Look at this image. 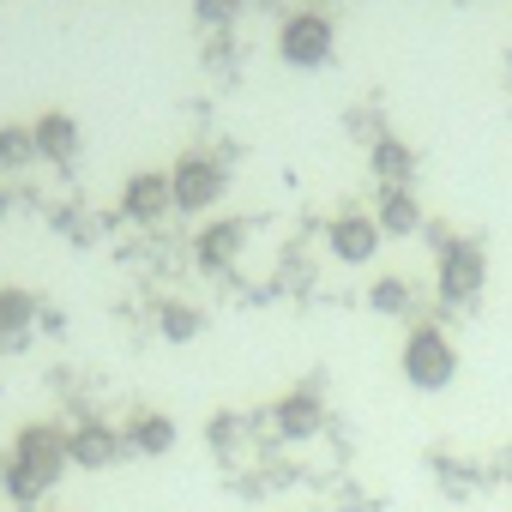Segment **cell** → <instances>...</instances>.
Wrapping results in <instances>:
<instances>
[{
	"label": "cell",
	"mask_w": 512,
	"mask_h": 512,
	"mask_svg": "<svg viewBox=\"0 0 512 512\" xmlns=\"http://www.w3.org/2000/svg\"><path fill=\"white\" fill-rule=\"evenodd\" d=\"M31 139H37V157L43 163H79V151H85V133H79V121L67 115V109H43L37 121H31Z\"/></svg>",
	"instance_id": "obj_11"
},
{
	"label": "cell",
	"mask_w": 512,
	"mask_h": 512,
	"mask_svg": "<svg viewBox=\"0 0 512 512\" xmlns=\"http://www.w3.org/2000/svg\"><path fill=\"white\" fill-rule=\"evenodd\" d=\"M223 193H229V169H223L217 157H205V151L175 157V169H169V199H175V211L205 217V211L223 205Z\"/></svg>",
	"instance_id": "obj_5"
},
{
	"label": "cell",
	"mask_w": 512,
	"mask_h": 512,
	"mask_svg": "<svg viewBox=\"0 0 512 512\" xmlns=\"http://www.w3.org/2000/svg\"><path fill=\"white\" fill-rule=\"evenodd\" d=\"M169 211H175V199H169V175L139 169V175L121 181V217H127V223H163Z\"/></svg>",
	"instance_id": "obj_10"
},
{
	"label": "cell",
	"mask_w": 512,
	"mask_h": 512,
	"mask_svg": "<svg viewBox=\"0 0 512 512\" xmlns=\"http://www.w3.org/2000/svg\"><path fill=\"white\" fill-rule=\"evenodd\" d=\"M374 223H380V235L392 241V235H416L428 217H422V199H416V187H380V205H374Z\"/></svg>",
	"instance_id": "obj_13"
},
{
	"label": "cell",
	"mask_w": 512,
	"mask_h": 512,
	"mask_svg": "<svg viewBox=\"0 0 512 512\" xmlns=\"http://www.w3.org/2000/svg\"><path fill=\"white\" fill-rule=\"evenodd\" d=\"M368 169L380 175V187H410V181H416V151H410L404 139H380V145L368 151Z\"/></svg>",
	"instance_id": "obj_14"
},
{
	"label": "cell",
	"mask_w": 512,
	"mask_h": 512,
	"mask_svg": "<svg viewBox=\"0 0 512 512\" xmlns=\"http://www.w3.org/2000/svg\"><path fill=\"white\" fill-rule=\"evenodd\" d=\"M31 326H37V296L31 290H0V344H19V338H31Z\"/></svg>",
	"instance_id": "obj_15"
},
{
	"label": "cell",
	"mask_w": 512,
	"mask_h": 512,
	"mask_svg": "<svg viewBox=\"0 0 512 512\" xmlns=\"http://www.w3.org/2000/svg\"><path fill=\"white\" fill-rule=\"evenodd\" d=\"M326 247H332L338 266H368L374 253L386 247V235H380L374 211H350V217H338V223L326 229Z\"/></svg>",
	"instance_id": "obj_8"
},
{
	"label": "cell",
	"mask_w": 512,
	"mask_h": 512,
	"mask_svg": "<svg viewBox=\"0 0 512 512\" xmlns=\"http://www.w3.org/2000/svg\"><path fill=\"white\" fill-rule=\"evenodd\" d=\"M247 253V223L241 217H211L199 235H193V260H199V272H229L235 260Z\"/></svg>",
	"instance_id": "obj_7"
},
{
	"label": "cell",
	"mask_w": 512,
	"mask_h": 512,
	"mask_svg": "<svg viewBox=\"0 0 512 512\" xmlns=\"http://www.w3.org/2000/svg\"><path fill=\"white\" fill-rule=\"evenodd\" d=\"M410 302H416L410 278H380V284H368V308H374V314H386V320L410 314Z\"/></svg>",
	"instance_id": "obj_17"
},
{
	"label": "cell",
	"mask_w": 512,
	"mask_h": 512,
	"mask_svg": "<svg viewBox=\"0 0 512 512\" xmlns=\"http://www.w3.org/2000/svg\"><path fill=\"white\" fill-rule=\"evenodd\" d=\"M0 217H7V193H0Z\"/></svg>",
	"instance_id": "obj_21"
},
{
	"label": "cell",
	"mask_w": 512,
	"mask_h": 512,
	"mask_svg": "<svg viewBox=\"0 0 512 512\" xmlns=\"http://www.w3.org/2000/svg\"><path fill=\"white\" fill-rule=\"evenodd\" d=\"M67 470H73V458H67V428H55V422H25V428L13 434V452L0 458V488H7L19 506H31V500L49 494Z\"/></svg>",
	"instance_id": "obj_1"
},
{
	"label": "cell",
	"mask_w": 512,
	"mask_h": 512,
	"mask_svg": "<svg viewBox=\"0 0 512 512\" xmlns=\"http://www.w3.org/2000/svg\"><path fill=\"white\" fill-rule=\"evenodd\" d=\"M193 19H199L205 31H229V25L241 19V0H193Z\"/></svg>",
	"instance_id": "obj_19"
},
{
	"label": "cell",
	"mask_w": 512,
	"mask_h": 512,
	"mask_svg": "<svg viewBox=\"0 0 512 512\" xmlns=\"http://www.w3.org/2000/svg\"><path fill=\"white\" fill-rule=\"evenodd\" d=\"M25 163H37L31 127H0V169H25Z\"/></svg>",
	"instance_id": "obj_18"
},
{
	"label": "cell",
	"mask_w": 512,
	"mask_h": 512,
	"mask_svg": "<svg viewBox=\"0 0 512 512\" xmlns=\"http://www.w3.org/2000/svg\"><path fill=\"white\" fill-rule=\"evenodd\" d=\"M157 332H163L169 344H193V338L205 332V314H199L193 302H163V308H157Z\"/></svg>",
	"instance_id": "obj_16"
},
{
	"label": "cell",
	"mask_w": 512,
	"mask_h": 512,
	"mask_svg": "<svg viewBox=\"0 0 512 512\" xmlns=\"http://www.w3.org/2000/svg\"><path fill=\"white\" fill-rule=\"evenodd\" d=\"M278 55H284V67H296V73H320V67L338 55V25H332L320 7H302V13H290V19L278 25Z\"/></svg>",
	"instance_id": "obj_3"
},
{
	"label": "cell",
	"mask_w": 512,
	"mask_h": 512,
	"mask_svg": "<svg viewBox=\"0 0 512 512\" xmlns=\"http://www.w3.org/2000/svg\"><path fill=\"white\" fill-rule=\"evenodd\" d=\"M67 458L79 470H109V464L127 458V434L109 428V422H97V416H85L79 428H67Z\"/></svg>",
	"instance_id": "obj_6"
},
{
	"label": "cell",
	"mask_w": 512,
	"mask_h": 512,
	"mask_svg": "<svg viewBox=\"0 0 512 512\" xmlns=\"http://www.w3.org/2000/svg\"><path fill=\"white\" fill-rule=\"evenodd\" d=\"M326 428V398H320V386H296V392H284L278 404H272V434L278 440H314Z\"/></svg>",
	"instance_id": "obj_9"
},
{
	"label": "cell",
	"mask_w": 512,
	"mask_h": 512,
	"mask_svg": "<svg viewBox=\"0 0 512 512\" xmlns=\"http://www.w3.org/2000/svg\"><path fill=\"white\" fill-rule=\"evenodd\" d=\"M482 284H488V253H482L476 241H464V235L440 241V266H434L440 302H446V308H470V302L482 296Z\"/></svg>",
	"instance_id": "obj_4"
},
{
	"label": "cell",
	"mask_w": 512,
	"mask_h": 512,
	"mask_svg": "<svg viewBox=\"0 0 512 512\" xmlns=\"http://www.w3.org/2000/svg\"><path fill=\"white\" fill-rule=\"evenodd\" d=\"M205 440H211L217 452H235V446H241V416H223V410H217V416L205 422Z\"/></svg>",
	"instance_id": "obj_20"
},
{
	"label": "cell",
	"mask_w": 512,
	"mask_h": 512,
	"mask_svg": "<svg viewBox=\"0 0 512 512\" xmlns=\"http://www.w3.org/2000/svg\"><path fill=\"white\" fill-rule=\"evenodd\" d=\"M121 434H127V452H139V458H169L175 440H181L175 416H163V410H139Z\"/></svg>",
	"instance_id": "obj_12"
},
{
	"label": "cell",
	"mask_w": 512,
	"mask_h": 512,
	"mask_svg": "<svg viewBox=\"0 0 512 512\" xmlns=\"http://www.w3.org/2000/svg\"><path fill=\"white\" fill-rule=\"evenodd\" d=\"M398 368H404V380H410L416 392H446V386L458 380V344H452L440 326L422 320V326H410Z\"/></svg>",
	"instance_id": "obj_2"
}]
</instances>
